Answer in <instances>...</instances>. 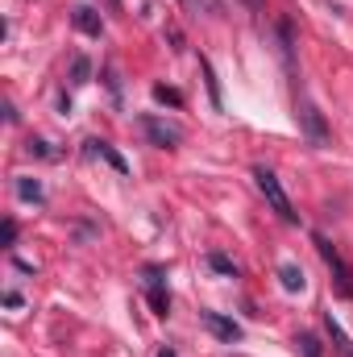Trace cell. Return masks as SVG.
<instances>
[{
    "label": "cell",
    "instance_id": "1",
    "mask_svg": "<svg viewBox=\"0 0 353 357\" xmlns=\"http://www.w3.org/2000/svg\"><path fill=\"white\" fill-rule=\"evenodd\" d=\"M312 241H316V250H320L324 266L333 270V278H337V295H341V299H353V266L341 258V250H337V245H333L324 233H316Z\"/></svg>",
    "mask_w": 353,
    "mask_h": 357
},
{
    "label": "cell",
    "instance_id": "2",
    "mask_svg": "<svg viewBox=\"0 0 353 357\" xmlns=\"http://www.w3.org/2000/svg\"><path fill=\"white\" fill-rule=\"evenodd\" d=\"M254 178H258V191L266 195V204H270V208H274V212H278V216H283L287 225H295V220H299V212H295L291 195L283 191L278 175H274V171H266V167H258V171H254Z\"/></svg>",
    "mask_w": 353,
    "mask_h": 357
},
{
    "label": "cell",
    "instance_id": "3",
    "mask_svg": "<svg viewBox=\"0 0 353 357\" xmlns=\"http://www.w3.org/2000/svg\"><path fill=\"white\" fill-rule=\"evenodd\" d=\"M142 282H146V295H150V307H154V316H171L167 270H163V266H146V270H142Z\"/></svg>",
    "mask_w": 353,
    "mask_h": 357
},
{
    "label": "cell",
    "instance_id": "4",
    "mask_svg": "<svg viewBox=\"0 0 353 357\" xmlns=\"http://www.w3.org/2000/svg\"><path fill=\"white\" fill-rule=\"evenodd\" d=\"M137 125H142V133H146L154 146H163V150H175L179 142H183V129L171 125V121H163V116H154V112H146Z\"/></svg>",
    "mask_w": 353,
    "mask_h": 357
},
{
    "label": "cell",
    "instance_id": "5",
    "mask_svg": "<svg viewBox=\"0 0 353 357\" xmlns=\"http://www.w3.org/2000/svg\"><path fill=\"white\" fill-rule=\"evenodd\" d=\"M200 320H204V324H208V333H212V337H220L225 345L241 341V324H237V320H229V316H220V312H200Z\"/></svg>",
    "mask_w": 353,
    "mask_h": 357
},
{
    "label": "cell",
    "instance_id": "6",
    "mask_svg": "<svg viewBox=\"0 0 353 357\" xmlns=\"http://www.w3.org/2000/svg\"><path fill=\"white\" fill-rule=\"evenodd\" d=\"M299 121H303V129H308V137H312V146H324V142H329V129H324V116L316 112V104H312V100H303V108H299Z\"/></svg>",
    "mask_w": 353,
    "mask_h": 357
},
{
    "label": "cell",
    "instance_id": "7",
    "mask_svg": "<svg viewBox=\"0 0 353 357\" xmlns=\"http://www.w3.org/2000/svg\"><path fill=\"white\" fill-rule=\"evenodd\" d=\"M71 21H75V29H80V33H88V38H100V33H104V17H100L91 4H75Z\"/></svg>",
    "mask_w": 353,
    "mask_h": 357
},
{
    "label": "cell",
    "instance_id": "8",
    "mask_svg": "<svg viewBox=\"0 0 353 357\" xmlns=\"http://www.w3.org/2000/svg\"><path fill=\"white\" fill-rule=\"evenodd\" d=\"M88 154H91V158H104V162H108L117 175H129V162H125V158H121V154H117L108 142H100V137H88Z\"/></svg>",
    "mask_w": 353,
    "mask_h": 357
},
{
    "label": "cell",
    "instance_id": "9",
    "mask_svg": "<svg viewBox=\"0 0 353 357\" xmlns=\"http://www.w3.org/2000/svg\"><path fill=\"white\" fill-rule=\"evenodd\" d=\"M278 282H283V291H303L308 287V274H303V266H295V262H283L278 266Z\"/></svg>",
    "mask_w": 353,
    "mask_h": 357
},
{
    "label": "cell",
    "instance_id": "10",
    "mask_svg": "<svg viewBox=\"0 0 353 357\" xmlns=\"http://www.w3.org/2000/svg\"><path fill=\"white\" fill-rule=\"evenodd\" d=\"M324 328H329V337H333V345H337V354H341V357H353V341L345 337V328H341V324L333 320V312L324 316Z\"/></svg>",
    "mask_w": 353,
    "mask_h": 357
},
{
    "label": "cell",
    "instance_id": "11",
    "mask_svg": "<svg viewBox=\"0 0 353 357\" xmlns=\"http://www.w3.org/2000/svg\"><path fill=\"white\" fill-rule=\"evenodd\" d=\"M17 195H21L25 204H42V199H46V191H42L38 178H17Z\"/></svg>",
    "mask_w": 353,
    "mask_h": 357
},
{
    "label": "cell",
    "instance_id": "12",
    "mask_svg": "<svg viewBox=\"0 0 353 357\" xmlns=\"http://www.w3.org/2000/svg\"><path fill=\"white\" fill-rule=\"evenodd\" d=\"M208 266L216 270V274H225V278H237V274H241V270H237V262H233V258H225V254H216V250L208 254Z\"/></svg>",
    "mask_w": 353,
    "mask_h": 357
},
{
    "label": "cell",
    "instance_id": "13",
    "mask_svg": "<svg viewBox=\"0 0 353 357\" xmlns=\"http://www.w3.org/2000/svg\"><path fill=\"white\" fill-rule=\"evenodd\" d=\"M88 79H91V63L84 59V54H75V59H71V84H75V88H84Z\"/></svg>",
    "mask_w": 353,
    "mask_h": 357
},
{
    "label": "cell",
    "instance_id": "14",
    "mask_svg": "<svg viewBox=\"0 0 353 357\" xmlns=\"http://www.w3.org/2000/svg\"><path fill=\"white\" fill-rule=\"evenodd\" d=\"M154 100H158V104H171V108H183V91L167 88V84H154Z\"/></svg>",
    "mask_w": 353,
    "mask_h": 357
},
{
    "label": "cell",
    "instance_id": "15",
    "mask_svg": "<svg viewBox=\"0 0 353 357\" xmlns=\"http://www.w3.org/2000/svg\"><path fill=\"white\" fill-rule=\"evenodd\" d=\"M200 67H204V79H208V96H212V104H216V108H220V79H216V71H212V63H208V59H204V63H200Z\"/></svg>",
    "mask_w": 353,
    "mask_h": 357
},
{
    "label": "cell",
    "instance_id": "16",
    "mask_svg": "<svg viewBox=\"0 0 353 357\" xmlns=\"http://www.w3.org/2000/svg\"><path fill=\"white\" fill-rule=\"evenodd\" d=\"M295 345H299V357H324V349H320V341H316L312 333H303V337H299Z\"/></svg>",
    "mask_w": 353,
    "mask_h": 357
},
{
    "label": "cell",
    "instance_id": "17",
    "mask_svg": "<svg viewBox=\"0 0 353 357\" xmlns=\"http://www.w3.org/2000/svg\"><path fill=\"white\" fill-rule=\"evenodd\" d=\"M33 158H59L54 150H50V142H42V137H29V146H25Z\"/></svg>",
    "mask_w": 353,
    "mask_h": 357
},
{
    "label": "cell",
    "instance_id": "18",
    "mask_svg": "<svg viewBox=\"0 0 353 357\" xmlns=\"http://www.w3.org/2000/svg\"><path fill=\"white\" fill-rule=\"evenodd\" d=\"M0 241H4V245H13V241H17V220H13V216H8V220H4V229H0Z\"/></svg>",
    "mask_w": 353,
    "mask_h": 357
},
{
    "label": "cell",
    "instance_id": "19",
    "mask_svg": "<svg viewBox=\"0 0 353 357\" xmlns=\"http://www.w3.org/2000/svg\"><path fill=\"white\" fill-rule=\"evenodd\" d=\"M158 357H179V354H175V349H171V345H167V349H163V354H158Z\"/></svg>",
    "mask_w": 353,
    "mask_h": 357
}]
</instances>
